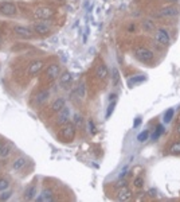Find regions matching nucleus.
Wrapping results in <instances>:
<instances>
[{
  "label": "nucleus",
  "instance_id": "1",
  "mask_svg": "<svg viewBox=\"0 0 180 202\" xmlns=\"http://www.w3.org/2000/svg\"><path fill=\"white\" fill-rule=\"evenodd\" d=\"M134 57L142 63H149L153 61L155 54L146 47H137L136 50H134Z\"/></svg>",
  "mask_w": 180,
  "mask_h": 202
},
{
  "label": "nucleus",
  "instance_id": "2",
  "mask_svg": "<svg viewBox=\"0 0 180 202\" xmlns=\"http://www.w3.org/2000/svg\"><path fill=\"white\" fill-rule=\"evenodd\" d=\"M75 125L74 124H65L62 129H61V137L65 140V141H73L75 137Z\"/></svg>",
  "mask_w": 180,
  "mask_h": 202
},
{
  "label": "nucleus",
  "instance_id": "3",
  "mask_svg": "<svg viewBox=\"0 0 180 202\" xmlns=\"http://www.w3.org/2000/svg\"><path fill=\"white\" fill-rule=\"evenodd\" d=\"M54 15H55V10L51 7H40L34 11V18L36 19L47 20V19H51Z\"/></svg>",
  "mask_w": 180,
  "mask_h": 202
},
{
  "label": "nucleus",
  "instance_id": "4",
  "mask_svg": "<svg viewBox=\"0 0 180 202\" xmlns=\"http://www.w3.org/2000/svg\"><path fill=\"white\" fill-rule=\"evenodd\" d=\"M179 14H180V10L176 6H167L164 8H161L156 14V16L157 18H175Z\"/></svg>",
  "mask_w": 180,
  "mask_h": 202
},
{
  "label": "nucleus",
  "instance_id": "5",
  "mask_svg": "<svg viewBox=\"0 0 180 202\" xmlns=\"http://www.w3.org/2000/svg\"><path fill=\"white\" fill-rule=\"evenodd\" d=\"M16 6L14 3H2L0 4V14H3V15H6V16H14L16 15Z\"/></svg>",
  "mask_w": 180,
  "mask_h": 202
},
{
  "label": "nucleus",
  "instance_id": "6",
  "mask_svg": "<svg viewBox=\"0 0 180 202\" xmlns=\"http://www.w3.org/2000/svg\"><path fill=\"white\" fill-rule=\"evenodd\" d=\"M32 31L36 32L39 35H46L50 32V24L44 23V22H38V23H34L32 26Z\"/></svg>",
  "mask_w": 180,
  "mask_h": 202
},
{
  "label": "nucleus",
  "instance_id": "7",
  "mask_svg": "<svg viewBox=\"0 0 180 202\" xmlns=\"http://www.w3.org/2000/svg\"><path fill=\"white\" fill-rule=\"evenodd\" d=\"M169 32L165 30V28H160L157 32H156V40L163 46H167L169 43Z\"/></svg>",
  "mask_w": 180,
  "mask_h": 202
},
{
  "label": "nucleus",
  "instance_id": "8",
  "mask_svg": "<svg viewBox=\"0 0 180 202\" xmlns=\"http://www.w3.org/2000/svg\"><path fill=\"white\" fill-rule=\"evenodd\" d=\"M70 115H71L70 108H67V107H65L62 111H59V112H58V119H56L58 124H59V125L67 124V123H69V119H70Z\"/></svg>",
  "mask_w": 180,
  "mask_h": 202
},
{
  "label": "nucleus",
  "instance_id": "9",
  "mask_svg": "<svg viewBox=\"0 0 180 202\" xmlns=\"http://www.w3.org/2000/svg\"><path fill=\"white\" fill-rule=\"evenodd\" d=\"M14 32L18 36L24 38V39H30L32 36V31L28 27H24V26H15L14 27Z\"/></svg>",
  "mask_w": 180,
  "mask_h": 202
},
{
  "label": "nucleus",
  "instance_id": "10",
  "mask_svg": "<svg viewBox=\"0 0 180 202\" xmlns=\"http://www.w3.org/2000/svg\"><path fill=\"white\" fill-rule=\"evenodd\" d=\"M59 73H61V66L59 65L58 63H51L46 70V76H47L48 80H55V78H58Z\"/></svg>",
  "mask_w": 180,
  "mask_h": 202
},
{
  "label": "nucleus",
  "instance_id": "11",
  "mask_svg": "<svg viewBox=\"0 0 180 202\" xmlns=\"http://www.w3.org/2000/svg\"><path fill=\"white\" fill-rule=\"evenodd\" d=\"M133 195V193H132V190H130L129 187H126V186H124V187H121L120 190H118V193H117V200L118 201H128L130 200Z\"/></svg>",
  "mask_w": 180,
  "mask_h": 202
},
{
  "label": "nucleus",
  "instance_id": "12",
  "mask_svg": "<svg viewBox=\"0 0 180 202\" xmlns=\"http://www.w3.org/2000/svg\"><path fill=\"white\" fill-rule=\"evenodd\" d=\"M43 65L44 62L43 61H34V62H31L30 63V66H28V74L30 76H35V74H38V73L42 70V67H43Z\"/></svg>",
  "mask_w": 180,
  "mask_h": 202
},
{
  "label": "nucleus",
  "instance_id": "13",
  "mask_svg": "<svg viewBox=\"0 0 180 202\" xmlns=\"http://www.w3.org/2000/svg\"><path fill=\"white\" fill-rule=\"evenodd\" d=\"M36 198V185L32 183L30 186H27L24 190V200L26 201H34Z\"/></svg>",
  "mask_w": 180,
  "mask_h": 202
},
{
  "label": "nucleus",
  "instance_id": "14",
  "mask_svg": "<svg viewBox=\"0 0 180 202\" xmlns=\"http://www.w3.org/2000/svg\"><path fill=\"white\" fill-rule=\"evenodd\" d=\"M73 81V74L70 71H65L62 76H59V85L62 88H67Z\"/></svg>",
  "mask_w": 180,
  "mask_h": 202
},
{
  "label": "nucleus",
  "instance_id": "15",
  "mask_svg": "<svg viewBox=\"0 0 180 202\" xmlns=\"http://www.w3.org/2000/svg\"><path fill=\"white\" fill-rule=\"evenodd\" d=\"M109 71H108V67H106L105 63H100L96 69V77L98 80H105L108 77Z\"/></svg>",
  "mask_w": 180,
  "mask_h": 202
},
{
  "label": "nucleus",
  "instance_id": "16",
  "mask_svg": "<svg viewBox=\"0 0 180 202\" xmlns=\"http://www.w3.org/2000/svg\"><path fill=\"white\" fill-rule=\"evenodd\" d=\"M48 97H50V92H48V90H40L38 94H36V97H35L36 105H43L48 100Z\"/></svg>",
  "mask_w": 180,
  "mask_h": 202
},
{
  "label": "nucleus",
  "instance_id": "17",
  "mask_svg": "<svg viewBox=\"0 0 180 202\" xmlns=\"http://www.w3.org/2000/svg\"><path fill=\"white\" fill-rule=\"evenodd\" d=\"M36 201L39 202H50V201H54V197H52V191L51 190H43L42 193L36 197Z\"/></svg>",
  "mask_w": 180,
  "mask_h": 202
},
{
  "label": "nucleus",
  "instance_id": "18",
  "mask_svg": "<svg viewBox=\"0 0 180 202\" xmlns=\"http://www.w3.org/2000/svg\"><path fill=\"white\" fill-rule=\"evenodd\" d=\"M66 107V101H65V99H62V97H58L54 103L51 104V111L52 112H59L62 111V109Z\"/></svg>",
  "mask_w": 180,
  "mask_h": 202
},
{
  "label": "nucleus",
  "instance_id": "19",
  "mask_svg": "<svg viewBox=\"0 0 180 202\" xmlns=\"http://www.w3.org/2000/svg\"><path fill=\"white\" fill-rule=\"evenodd\" d=\"M27 163V159L26 158H23V156H19V158H16V159L12 162V168L15 170V171H20L24 166H26Z\"/></svg>",
  "mask_w": 180,
  "mask_h": 202
},
{
  "label": "nucleus",
  "instance_id": "20",
  "mask_svg": "<svg viewBox=\"0 0 180 202\" xmlns=\"http://www.w3.org/2000/svg\"><path fill=\"white\" fill-rule=\"evenodd\" d=\"M11 154V147L7 143H0V158H7Z\"/></svg>",
  "mask_w": 180,
  "mask_h": 202
},
{
  "label": "nucleus",
  "instance_id": "21",
  "mask_svg": "<svg viewBox=\"0 0 180 202\" xmlns=\"http://www.w3.org/2000/svg\"><path fill=\"white\" fill-rule=\"evenodd\" d=\"M118 82H120V71H118L117 67L112 69V84L113 86H117Z\"/></svg>",
  "mask_w": 180,
  "mask_h": 202
},
{
  "label": "nucleus",
  "instance_id": "22",
  "mask_svg": "<svg viewBox=\"0 0 180 202\" xmlns=\"http://www.w3.org/2000/svg\"><path fill=\"white\" fill-rule=\"evenodd\" d=\"M142 28H144V31L146 32H152L155 31V22H152V20L146 19L142 22Z\"/></svg>",
  "mask_w": 180,
  "mask_h": 202
},
{
  "label": "nucleus",
  "instance_id": "23",
  "mask_svg": "<svg viewBox=\"0 0 180 202\" xmlns=\"http://www.w3.org/2000/svg\"><path fill=\"white\" fill-rule=\"evenodd\" d=\"M169 152L172 154V155H180V141H176V143H173L171 145Z\"/></svg>",
  "mask_w": 180,
  "mask_h": 202
},
{
  "label": "nucleus",
  "instance_id": "24",
  "mask_svg": "<svg viewBox=\"0 0 180 202\" xmlns=\"http://www.w3.org/2000/svg\"><path fill=\"white\" fill-rule=\"evenodd\" d=\"M145 80V77L144 76H140V77H133V78H130L129 81H128V84H129V86L132 88V86H134L137 82H141V81H144Z\"/></svg>",
  "mask_w": 180,
  "mask_h": 202
},
{
  "label": "nucleus",
  "instance_id": "25",
  "mask_svg": "<svg viewBox=\"0 0 180 202\" xmlns=\"http://www.w3.org/2000/svg\"><path fill=\"white\" fill-rule=\"evenodd\" d=\"M73 123H74L75 127H79V125H82L83 123V117L79 115V113H75L74 117H73Z\"/></svg>",
  "mask_w": 180,
  "mask_h": 202
},
{
  "label": "nucleus",
  "instance_id": "26",
  "mask_svg": "<svg viewBox=\"0 0 180 202\" xmlns=\"http://www.w3.org/2000/svg\"><path fill=\"white\" fill-rule=\"evenodd\" d=\"M85 92H86V86H85V82H81L78 89H77V93H78L79 99H85Z\"/></svg>",
  "mask_w": 180,
  "mask_h": 202
},
{
  "label": "nucleus",
  "instance_id": "27",
  "mask_svg": "<svg viewBox=\"0 0 180 202\" xmlns=\"http://www.w3.org/2000/svg\"><path fill=\"white\" fill-rule=\"evenodd\" d=\"M10 187V182L6 178H0V193L4 191V190H7Z\"/></svg>",
  "mask_w": 180,
  "mask_h": 202
},
{
  "label": "nucleus",
  "instance_id": "28",
  "mask_svg": "<svg viewBox=\"0 0 180 202\" xmlns=\"http://www.w3.org/2000/svg\"><path fill=\"white\" fill-rule=\"evenodd\" d=\"M148 137H149V131H146L145 129V131H142L140 135L137 136V140L140 141V143H144L145 140H148Z\"/></svg>",
  "mask_w": 180,
  "mask_h": 202
},
{
  "label": "nucleus",
  "instance_id": "29",
  "mask_svg": "<svg viewBox=\"0 0 180 202\" xmlns=\"http://www.w3.org/2000/svg\"><path fill=\"white\" fill-rule=\"evenodd\" d=\"M133 185L136 186V187H142L144 186V178H141V177H137V178H134V181H133Z\"/></svg>",
  "mask_w": 180,
  "mask_h": 202
},
{
  "label": "nucleus",
  "instance_id": "30",
  "mask_svg": "<svg viewBox=\"0 0 180 202\" xmlns=\"http://www.w3.org/2000/svg\"><path fill=\"white\" fill-rule=\"evenodd\" d=\"M172 116H173V109H168V111L165 112V115H164V121L165 123H169V121L172 120Z\"/></svg>",
  "mask_w": 180,
  "mask_h": 202
},
{
  "label": "nucleus",
  "instance_id": "31",
  "mask_svg": "<svg viewBox=\"0 0 180 202\" xmlns=\"http://www.w3.org/2000/svg\"><path fill=\"white\" fill-rule=\"evenodd\" d=\"M114 107H116V101H112V103L109 104V107H108V112H106V119H109L110 115L113 113L114 111Z\"/></svg>",
  "mask_w": 180,
  "mask_h": 202
},
{
  "label": "nucleus",
  "instance_id": "32",
  "mask_svg": "<svg viewBox=\"0 0 180 202\" xmlns=\"http://www.w3.org/2000/svg\"><path fill=\"white\" fill-rule=\"evenodd\" d=\"M2 193L3 194H0V201H7L12 194V191H10V190H4V191H2Z\"/></svg>",
  "mask_w": 180,
  "mask_h": 202
},
{
  "label": "nucleus",
  "instance_id": "33",
  "mask_svg": "<svg viewBox=\"0 0 180 202\" xmlns=\"http://www.w3.org/2000/svg\"><path fill=\"white\" fill-rule=\"evenodd\" d=\"M88 128H89V133H94V132H96V127H94L93 120H89L88 121Z\"/></svg>",
  "mask_w": 180,
  "mask_h": 202
},
{
  "label": "nucleus",
  "instance_id": "34",
  "mask_svg": "<svg viewBox=\"0 0 180 202\" xmlns=\"http://www.w3.org/2000/svg\"><path fill=\"white\" fill-rule=\"evenodd\" d=\"M124 186H126V181L125 179H122V178H120V181L116 183V187L118 189H121V187H124Z\"/></svg>",
  "mask_w": 180,
  "mask_h": 202
},
{
  "label": "nucleus",
  "instance_id": "35",
  "mask_svg": "<svg viewBox=\"0 0 180 202\" xmlns=\"http://www.w3.org/2000/svg\"><path fill=\"white\" fill-rule=\"evenodd\" d=\"M146 194H148V195H149L151 198H156V197H157V191H156L155 189H149V190H148V193H146Z\"/></svg>",
  "mask_w": 180,
  "mask_h": 202
},
{
  "label": "nucleus",
  "instance_id": "36",
  "mask_svg": "<svg viewBox=\"0 0 180 202\" xmlns=\"http://www.w3.org/2000/svg\"><path fill=\"white\" fill-rule=\"evenodd\" d=\"M116 99H117V94H114V93L109 96V101H110V103H112V101H116Z\"/></svg>",
  "mask_w": 180,
  "mask_h": 202
},
{
  "label": "nucleus",
  "instance_id": "37",
  "mask_svg": "<svg viewBox=\"0 0 180 202\" xmlns=\"http://www.w3.org/2000/svg\"><path fill=\"white\" fill-rule=\"evenodd\" d=\"M140 121H141L140 119H137V120H136V123H134V127H137V125H138V124H140Z\"/></svg>",
  "mask_w": 180,
  "mask_h": 202
},
{
  "label": "nucleus",
  "instance_id": "38",
  "mask_svg": "<svg viewBox=\"0 0 180 202\" xmlns=\"http://www.w3.org/2000/svg\"><path fill=\"white\" fill-rule=\"evenodd\" d=\"M167 2H169V3H178L179 0H167Z\"/></svg>",
  "mask_w": 180,
  "mask_h": 202
},
{
  "label": "nucleus",
  "instance_id": "39",
  "mask_svg": "<svg viewBox=\"0 0 180 202\" xmlns=\"http://www.w3.org/2000/svg\"><path fill=\"white\" fill-rule=\"evenodd\" d=\"M176 131H178V133L180 135V124H179V127H178V129H176Z\"/></svg>",
  "mask_w": 180,
  "mask_h": 202
},
{
  "label": "nucleus",
  "instance_id": "40",
  "mask_svg": "<svg viewBox=\"0 0 180 202\" xmlns=\"http://www.w3.org/2000/svg\"><path fill=\"white\" fill-rule=\"evenodd\" d=\"M2 43H3V39H2V38H0V46H2Z\"/></svg>",
  "mask_w": 180,
  "mask_h": 202
}]
</instances>
